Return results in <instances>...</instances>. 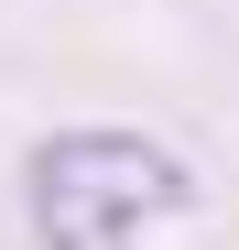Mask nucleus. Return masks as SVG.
<instances>
[{"label":"nucleus","instance_id":"nucleus-1","mask_svg":"<svg viewBox=\"0 0 239 250\" xmlns=\"http://www.w3.org/2000/svg\"><path fill=\"white\" fill-rule=\"evenodd\" d=\"M22 207H33L44 250H141L152 229H174L196 207V163L131 120H76V131L33 142Z\"/></svg>","mask_w":239,"mask_h":250}]
</instances>
